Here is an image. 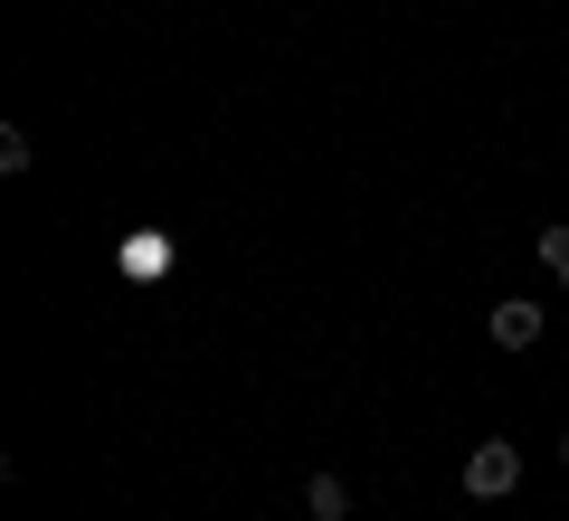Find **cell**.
Masks as SVG:
<instances>
[{
    "label": "cell",
    "instance_id": "277c9868",
    "mask_svg": "<svg viewBox=\"0 0 569 521\" xmlns=\"http://www.w3.org/2000/svg\"><path fill=\"white\" fill-rule=\"evenodd\" d=\"M541 265L560 275V294H569V228H541Z\"/></svg>",
    "mask_w": 569,
    "mask_h": 521
},
{
    "label": "cell",
    "instance_id": "7a4b0ae2",
    "mask_svg": "<svg viewBox=\"0 0 569 521\" xmlns=\"http://www.w3.org/2000/svg\"><path fill=\"white\" fill-rule=\"evenodd\" d=\"M485 332H493V351H531V341H541V303H522V294H512V303H493V313H485Z\"/></svg>",
    "mask_w": 569,
    "mask_h": 521
},
{
    "label": "cell",
    "instance_id": "5b68a950",
    "mask_svg": "<svg viewBox=\"0 0 569 521\" xmlns=\"http://www.w3.org/2000/svg\"><path fill=\"white\" fill-rule=\"evenodd\" d=\"M29 161H39V152H29V133H20V123H0V171H29Z\"/></svg>",
    "mask_w": 569,
    "mask_h": 521
},
{
    "label": "cell",
    "instance_id": "6da1fadb",
    "mask_svg": "<svg viewBox=\"0 0 569 521\" xmlns=\"http://www.w3.org/2000/svg\"><path fill=\"white\" fill-rule=\"evenodd\" d=\"M512 483H522V455H512V437H485V445L466 455V493H475V502H503Z\"/></svg>",
    "mask_w": 569,
    "mask_h": 521
},
{
    "label": "cell",
    "instance_id": "3957f363",
    "mask_svg": "<svg viewBox=\"0 0 569 521\" xmlns=\"http://www.w3.org/2000/svg\"><path fill=\"white\" fill-rule=\"evenodd\" d=\"M305 512H313V521H351V483H342V474H313V483H305Z\"/></svg>",
    "mask_w": 569,
    "mask_h": 521
},
{
    "label": "cell",
    "instance_id": "8992f818",
    "mask_svg": "<svg viewBox=\"0 0 569 521\" xmlns=\"http://www.w3.org/2000/svg\"><path fill=\"white\" fill-rule=\"evenodd\" d=\"M560 464H569V427H560Z\"/></svg>",
    "mask_w": 569,
    "mask_h": 521
}]
</instances>
